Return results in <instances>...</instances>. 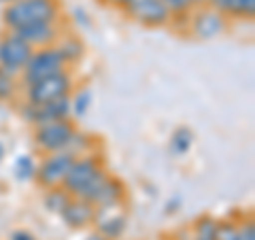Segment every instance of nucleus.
Returning a JSON list of instances; mask_svg holds the SVG:
<instances>
[{
    "label": "nucleus",
    "mask_w": 255,
    "mask_h": 240,
    "mask_svg": "<svg viewBox=\"0 0 255 240\" xmlns=\"http://www.w3.org/2000/svg\"><path fill=\"white\" fill-rule=\"evenodd\" d=\"M70 92H73V77H70L68 70H62L58 75L45 77L41 81L28 85L26 96L30 105H45V102L70 96Z\"/></svg>",
    "instance_id": "nucleus-4"
},
{
    "label": "nucleus",
    "mask_w": 255,
    "mask_h": 240,
    "mask_svg": "<svg viewBox=\"0 0 255 240\" xmlns=\"http://www.w3.org/2000/svg\"><path fill=\"white\" fill-rule=\"evenodd\" d=\"M92 226L98 234L107 236L109 240H119L128 230V211L124 209V204L96 209Z\"/></svg>",
    "instance_id": "nucleus-9"
},
{
    "label": "nucleus",
    "mask_w": 255,
    "mask_h": 240,
    "mask_svg": "<svg viewBox=\"0 0 255 240\" xmlns=\"http://www.w3.org/2000/svg\"><path fill=\"white\" fill-rule=\"evenodd\" d=\"M105 2H109V4H115V6H128L132 2V0H105Z\"/></svg>",
    "instance_id": "nucleus-31"
},
{
    "label": "nucleus",
    "mask_w": 255,
    "mask_h": 240,
    "mask_svg": "<svg viewBox=\"0 0 255 240\" xmlns=\"http://www.w3.org/2000/svg\"><path fill=\"white\" fill-rule=\"evenodd\" d=\"M70 198H73V196H70L62 185H60V187H51V189H45L43 204H45V209L49 211V213L60 215L64 206L68 204V200H70Z\"/></svg>",
    "instance_id": "nucleus-17"
},
{
    "label": "nucleus",
    "mask_w": 255,
    "mask_h": 240,
    "mask_svg": "<svg viewBox=\"0 0 255 240\" xmlns=\"http://www.w3.org/2000/svg\"><path fill=\"white\" fill-rule=\"evenodd\" d=\"M55 47H58V51H60V55H62V60L66 62V66H68V64H77L79 60L83 58V53H85L83 43L79 41V38H75V36L62 38V41L55 45Z\"/></svg>",
    "instance_id": "nucleus-16"
},
{
    "label": "nucleus",
    "mask_w": 255,
    "mask_h": 240,
    "mask_svg": "<svg viewBox=\"0 0 255 240\" xmlns=\"http://www.w3.org/2000/svg\"><path fill=\"white\" fill-rule=\"evenodd\" d=\"M209 2L215 11H219L221 15H226V17H236L238 2H241V0H209Z\"/></svg>",
    "instance_id": "nucleus-24"
},
{
    "label": "nucleus",
    "mask_w": 255,
    "mask_h": 240,
    "mask_svg": "<svg viewBox=\"0 0 255 240\" xmlns=\"http://www.w3.org/2000/svg\"><path fill=\"white\" fill-rule=\"evenodd\" d=\"M194 140H196L194 130H191V127H187V125H179L177 130L172 132V136H170V153H172L174 157L187 155L189 149H191V145H194Z\"/></svg>",
    "instance_id": "nucleus-15"
},
{
    "label": "nucleus",
    "mask_w": 255,
    "mask_h": 240,
    "mask_svg": "<svg viewBox=\"0 0 255 240\" xmlns=\"http://www.w3.org/2000/svg\"><path fill=\"white\" fill-rule=\"evenodd\" d=\"M19 115L23 121H28L32 125H43L49 121H58V119H68L70 117V96L45 102V105H30V102H26L23 107H19Z\"/></svg>",
    "instance_id": "nucleus-8"
},
{
    "label": "nucleus",
    "mask_w": 255,
    "mask_h": 240,
    "mask_svg": "<svg viewBox=\"0 0 255 240\" xmlns=\"http://www.w3.org/2000/svg\"><path fill=\"white\" fill-rule=\"evenodd\" d=\"M228 28L226 15H221L219 11H215L213 6H202L194 13V17L189 21L191 34L200 41H213V38L221 36Z\"/></svg>",
    "instance_id": "nucleus-10"
},
{
    "label": "nucleus",
    "mask_w": 255,
    "mask_h": 240,
    "mask_svg": "<svg viewBox=\"0 0 255 240\" xmlns=\"http://www.w3.org/2000/svg\"><path fill=\"white\" fill-rule=\"evenodd\" d=\"M102 168L105 166H102V159L98 155H79V157H75V162L70 164L66 177H64L62 187L73 198H77L83 191V187L102 170Z\"/></svg>",
    "instance_id": "nucleus-7"
},
{
    "label": "nucleus",
    "mask_w": 255,
    "mask_h": 240,
    "mask_svg": "<svg viewBox=\"0 0 255 240\" xmlns=\"http://www.w3.org/2000/svg\"><path fill=\"white\" fill-rule=\"evenodd\" d=\"M2 159H4V145L0 142V162H2Z\"/></svg>",
    "instance_id": "nucleus-33"
},
{
    "label": "nucleus",
    "mask_w": 255,
    "mask_h": 240,
    "mask_svg": "<svg viewBox=\"0 0 255 240\" xmlns=\"http://www.w3.org/2000/svg\"><path fill=\"white\" fill-rule=\"evenodd\" d=\"M75 130L77 127L70 119H58V121L34 125V145H36V149H41L43 153L66 151Z\"/></svg>",
    "instance_id": "nucleus-3"
},
{
    "label": "nucleus",
    "mask_w": 255,
    "mask_h": 240,
    "mask_svg": "<svg viewBox=\"0 0 255 240\" xmlns=\"http://www.w3.org/2000/svg\"><path fill=\"white\" fill-rule=\"evenodd\" d=\"M85 240H109L107 236H102V234H98V232H92L90 236H87Z\"/></svg>",
    "instance_id": "nucleus-32"
},
{
    "label": "nucleus",
    "mask_w": 255,
    "mask_h": 240,
    "mask_svg": "<svg viewBox=\"0 0 255 240\" xmlns=\"http://www.w3.org/2000/svg\"><path fill=\"white\" fill-rule=\"evenodd\" d=\"M62 70H66V62L62 60V55L58 51V47L51 45V47H41L38 51L32 53V58L28 60V64L23 66L21 70V83L23 85H32L36 81H41L45 77H51V75H58Z\"/></svg>",
    "instance_id": "nucleus-2"
},
{
    "label": "nucleus",
    "mask_w": 255,
    "mask_h": 240,
    "mask_svg": "<svg viewBox=\"0 0 255 240\" xmlns=\"http://www.w3.org/2000/svg\"><path fill=\"white\" fill-rule=\"evenodd\" d=\"M9 240H36V236L32 234V232H28V230H13Z\"/></svg>",
    "instance_id": "nucleus-28"
},
{
    "label": "nucleus",
    "mask_w": 255,
    "mask_h": 240,
    "mask_svg": "<svg viewBox=\"0 0 255 240\" xmlns=\"http://www.w3.org/2000/svg\"><path fill=\"white\" fill-rule=\"evenodd\" d=\"M58 0H15L2 11V21L9 30L30 23H58Z\"/></svg>",
    "instance_id": "nucleus-1"
},
{
    "label": "nucleus",
    "mask_w": 255,
    "mask_h": 240,
    "mask_svg": "<svg viewBox=\"0 0 255 240\" xmlns=\"http://www.w3.org/2000/svg\"><path fill=\"white\" fill-rule=\"evenodd\" d=\"M236 240H255V223L251 219L236 226Z\"/></svg>",
    "instance_id": "nucleus-26"
},
{
    "label": "nucleus",
    "mask_w": 255,
    "mask_h": 240,
    "mask_svg": "<svg viewBox=\"0 0 255 240\" xmlns=\"http://www.w3.org/2000/svg\"><path fill=\"white\" fill-rule=\"evenodd\" d=\"M92 102H94V94L92 90H79L73 98H70V115H75L77 119H81L87 115V111L92 109Z\"/></svg>",
    "instance_id": "nucleus-18"
},
{
    "label": "nucleus",
    "mask_w": 255,
    "mask_h": 240,
    "mask_svg": "<svg viewBox=\"0 0 255 240\" xmlns=\"http://www.w3.org/2000/svg\"><path fill=\"white\" fill-rule=\"evenodd\" d=\"M9 32L19 36L30 47H51L60 36L58 23H30V26H21L17 30H9Z\"/></svg>",
    "instance_id": "nucleus-13"
},
{
    "label": "nucleus",
    "mask_w": 255,
    "mask_h": 240,
    "mask_svg": "<svg viewBox=\"0 0 255 240\" xmlns=\"http://www.w3.org/2000/svg\"><path fill=\"white\" fill-rule=\"evenodd\" d=\"M0 2H4V4H11V2H15V0H0Z\"/></svg>",
    "instance_id": "nucleus-34"
},
{
    "label": "nucleus",
    "mask_w": 255,
    "mask_h": 240,
    "mask_svg": "<svg viewBox=\"0 0 255 240\" xmlns=\"http://www.w3.org/2000/svg\"><path fill=\"white\" fill-rule=\"evenodd\" d=\"M75 19H79V21L83 23V26H90V21H87V17H85L83 11H75Z\"/></svg>",
    "instance_id": "nucleus-30"
},
{
    "label": "nucleus",
    "mask_w": 255,
    "mask_h": 240,
    "mask_svg": "<svg viewBox=\"0 0 255 240\" xmlns=\"http://www.w3.org/2000/svg\"><path fill=\"white\" fill-rule=\"evenodd\" d=\"M215 232H217V219H213L211 215H202V217L196 221L191 236L202 238V240H215Z\"/></svg>",
    "instance_id": "nucleus-20"
},
{
    "label": "nucleus",
    "mask_w": 255,
    "mask_h": 240,
    "mask_svg": "<svg viewBox=\"0 0 255 240\" xmlns=\"http://www.w3.org/2000/svg\"><path fill=\"white\" fill-rule=\"evenodd\" d=\"M94 213L96 206L92 202H87L83 198H70L68 204L62 209L60 217L70 230H85L87 226H92Z\"/></svg>",
    "instance_id": "nucleus-12"
},
{
    "label": "nucleus",
    "mask_w": 255,
    "mask_h": 240,
    "mask_svg": "<svg viewBox=\"0 0 255 240\" xmlns=\"http://www.w3.org/2000/svg\"><path fill=\"white\" fill-rule=\"evenodd\" d=\"M17 90V83H15V77L6 75L4 70H0V100H11Z\"/></svg>",
    "instance_id": "nucleus-23"
},
{
    "label": "nucleus",
    "mask_w": 255,
    "mask_h": 240,
    "mask_svg": "<svg viewBox=\"0 0 255 240\" xmlns=\"http://www.w3.org/2000/svg\"><path fill=\"white\" fill-rule=\"evenodd\" d=\"M13 174L15 179L26 183V181H34V174H36V162L32 155H19L13 164Z\"/></svg>",
    "instance_id": "nucleus-19"
},
{
    "label": "nucleus",
    "mask_w": 255,
    "mask_h": 240,
    "mask_svg": "<svg viewBox=\"0 0 255 240\" xmlns=\"http://www.w3.org/2000/svg\"><path fill=\"white\" fill-rule=\"evenodd\" d=\"M126 13L138 23H145L149 28H159L170 21V11L166 9L164 0H132L128 6H124Z\"/></svg>",
    "instance_id": "nucleus-11"
},
{
    "label": "nucleus",
    "mask_w": 255,
    "mask_h": 240,
    "mask_svg": "<svg viewBox=\"0 0 255 240\" xmlns=\"http://www.w3.org/2000/svg\"><path fill=\"white\" fill-rule=\"evenodd\" d=\"M215 240H236V223H232V221H217Z\"/></svg>",
    "instance_id": "nucleus-25"
},
{
    "label": "nucleus",
    "mask_w": 255,
    "mask_h": 240,
    "mask_svg": "<svg viewBox=\"0 0 255 240\" xmlns=\"http://www.w3.org/2000/svg\"><path fill=\"white\" fill-rule=\"evenodd\" d=\"M164 211H166V215H172V213H177V211H181V198H170L168 202H166V206H164Z\"/></svg>",
    "instance_id": "nucleus-29"
},
{
    "label": "nucleus",
    "mask_w": 255,
    "mask_h": 240,
    "mask_svg": "<svg viewBox=\"0 0 255 240\" xmlns=\"http://www.w3.org/2000/svg\"><path fill=\"white\" fill-rule=\"evenodd\" d=\"M126 200V185L122 179L109 174L107 181L102 183V187L98 189V194L92 200V204L96 209H102V206H117V204H124Z\"/></svg>",
    "instance_id": "nucleus-14"
},
{
    "label": "nucleus",
    "mask_w": 255,
    "mask_h": 240,
    "mask_svg": "<svg viewBox=\"0 0 255 240\" xmlns=\"http://www.w3.org/2000/svg\"><path fill=\"white\" fill-rule=\"evenodd\" d=\"M253 15H255V0H241V2H238L236 17H241V19H253Z\"/></svg>",
    "instance_id": "nucleus-27"
},
{
    "label": "nucleus",
    "mask_w": 255,
    "mask_h": 240,
    "mask_svg": "<svg viewBox=\"0 0 255 240\" xmlns=\"http://www.w3.org/2000/svg\"><path fill=\"white\" fill-rule=\"evenodd\" d=\"M73 162H75V155L70 153V151H55V153H47V157L36 166V174H34L36 185L41 187L43 191L51 189V187H60Z\"/></svg>",
    "instance_id": "nucleus-6"
},
{
    "label": "nucleus",
    "mask_w": 255,
    "mask_h": 240,
    "mask_svg": "<svg viewBox=\"0 0 255 240\" xmlns=\"http://www.w3.org/2000/svg\"><path fill=\"white\" fill-rule=\"evenodd\" d=\"M191 240H202V238H194V236H191Z\"/></svg>",
    "instance_id": "nucleus-35"
},
{
    "label": "nucleus",
    "mask_w": 255,
    "mask_h": 240,
    "mask_svg": "<svg viewBox=\"0 0 255 240\" xmlns=\"http://www.w3.org/2000/svg\"><path fill=\"white\" fill-rule=\"evenodd\" d=\"M32 53H34V47H30L19 36L9 32L0 38V70H4L11 77H19Z\"/></svg>",
    "instance_id": "nucleus-5"
},
{
    "label": "nucleus",
    "mask_w": 255,
    "mask_h": 240,
    "mask_svg": "<svg viewBox=\"0 0 255 240\" xmlns=\"http://www.w3.org/2000/svg\"><path fill=\"white\" fill-rule=\"evenodd\" d=\"M90 145H92L90 136L83 134V132H79V130H75V134H73V138H70L66 151H70V153H73L75 157H79V155H83L85 151L90 149Z\"/></svg>",
    "instance_id": "nucleus-22"
},
{
    "label": "nucleus",
    "mask_w": 255,
    "mask_h": 240,
    "mask_svg": "<svg viewBox=\"0 0 255 240\" xmlns=\"http://www.w3.org/2000/svg\"><path fill=\"white\" fill-rule=\"evenodd\" d=\"M206 0H164L166 9L170 11V15H185L187 11L196 9V6L204 4Z\"/></svg>",
    "instance_id": "nucleus-21"
}]
</instances>
